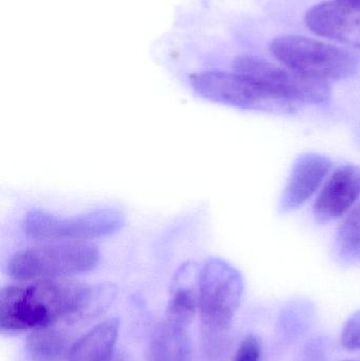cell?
Wrapping results in <instances>:
<instances>
[{"label": "cell", "mask_w": 360, "mask_h": 361, "mask_svg": "<svg viewBox=\"0 0 360 361\" xmlns=\"http://www.w3.org/2000/svg\"><path fill=\"white\" fill-rule=\"evenodd\" d=\"M150 361H192V343L186 329L168 322L156 324L149 343Z\"/></svg>", "instance_id": "cell-12"}, {"label": "cell", "mask_w": 360, "mask_h": 361, "mask_svg": "<svg viewBox=\"0 0 360 361\" xmlns=\"http://www.w3.org/2000/svg\"><path fill=\"white\" fill-rule=\"evenodd\" d=\"M120 333V319L110 318L99 322L74 341L66 361H107L116 354Z\"/></svg>", "instance_id": "cell-11"}, {"label": "cell", "mask_w": 360, "mask_h": 361, "mask_svg": "<svg viewBox=\"0 0 360 361\" xmlns=\"http://www.w3.org/2000/svg\"><path fill=\"white\" fill-rule=\"evenodd\" d=\"M124 225V214L116 208H99L69 218L32 210L23 219V231L40 241L86 242L114 235Z\"/></svg>", "instance_id": "cell-5"}, {"label": "cell", "mask_w": 360, "mask_h": 361, "mask_svg": "<svg viewBox=\"0 0 360 361\" xmlns=\"http://www.w3.org/2000/svg\"><path fill=\"white\" fill-rule=\"evenodd\" d=\"M234 72L249 78L262 88L296 103L323 104L331 97L329 82L298 73L285 66L251 55L234 61Z\"/></svg>", "instance_id": "cell-7"}, {"label": "cell", "mask_w": 360, "mask_h": 361, "mask_svg": "<svg viewBox=\"0 0 360 361\" xmlns=\"http://www.w3.org/2000/svg\"><path fill=\"white\" fill-rule=\"evenodd\" d=\"M360 199V167L342 165L332 173L314 204L317 221L328 223L346 214Z\"/></svg>", "instance_id": "cell-9"}, {"label": "cell", "mask_w": 360, "mask_h": 361, "mask_svg": "<svg viewBox=\"0 0 360 361\" xmlns=\"http://www.w3.org/2000/svg\"><path fill=\"white\" fill-rule=\"evenodd\" d=\"M348 361H355V360H348Z\"/></svg>", "instance_id": "cell-20"}, {"label": "cell", "mask_w": 360, "mask_h": 361, "mask_svg": "<svg viewBox=\"0 0 360 361\" xmlns=\"http://www.w3.org/2000/svg\"><path fill=\"white\" fill-rule=\"evenodd\" d=\"M309 29L321 37L360 48V8L344 2H321L306 15Z\"/></svg>", "instance_id": "cell-8"}, {"label": "cell", "mask_w": 360, "mask_h": 361, "mask_svg": "<svg viewBox=\"0 0 360 361\" xmlns=\"http://www.w3.org/2000/svg\"><path fill=\"white\" fill-rule=\"evenodd\" d=\"M342 345L350 351L360 350V311L353 314L342 328Z\"/></svg>", "instance_id": "cell-16"}, {"label": "cell", "mask_w": 360, "mask_h": 361, "mask_svg": "<svg viewBox=\"0 0 360 361\" xmlns=\"http://www.w3.org/2000/svg\"><path fill=\"white\" fill-rule=\"evenodd\" d=\"M108 286H90L69 278L8 286L0 294V329L16 333L94 317L113 300Z\"/></svg>", "instance_id": "cell-1"}, {"label": "cell", "mask_w": 360, "mask_h": 361, "mask_svg": "<svg viewBox=\"0 0 360 361\" xmlns=\"http://www.w3.org/2000/svg\"><path fill=\"white\" fill-rule=\"evenodd\" d=\"M99 248L87 242H53L19 250L11 258L8 273L20 282L70 278L99 264Z\"/></svg>", "instance_id": "cell-3"}, {"label": "cell", "mask_w": 360, "mask_h": 361, "mask_svg": "<svg viewBox=\"0 0 360 361\" xmlns=\"http://www.w3.org/2000/svg\"><path fill=\"white\" fill-rule=\"evenodd\" d=\"M107 361H126V360H125L124 356L120 355V354L116 353L113 356H112L111 358H110V360H108Z\"/></svg>", "instance_id": "cell-19"}, {"label": "cell", "mask_w": 360, "mask_h": 361, "mask_svg": "<svg viewBox=\"0 0 360 361\" xmlns=\"http://www.w3.org/2000/svg\"><path fill=\"white\" fill-rule=\"evenodd\" d=\"M243 292L242 276L221 259H209L199 273L202 347L211 360H219L225 351L226 333L240 307Z\"/></svg>", "instance_id": "cell-2"}, {"label": "cell", "mask_w": 360, "mask_h": 361, "mask_svg": "<svg viewBox=\"0 0 360 361\" xmlns=\"http://www.w3.org/2000/svg\"><path fill=\"white\" fill-rule=\"evenodd\" d=\"M199 310L198 290L179 286L167 305L165 320L180 328L187 329Z\"/></svg>", "instance_id": "cell-14"}, {"label": "cell", "mask_w": 360, "mask_h": 361, "mask_svg": "<svg viewBox=\"0 0 360 361\" xmlns=\"http://www.w3.org/2000/svg\"><path fill=\"white\" fill-rule=\"evenodd\" d=\"M71 345L65 331L51 326L32 330L25 347L32 361H61L67 360Z\"/></svg>", "instance_id": "cell-13"}, {"label": "cell", "mask_w": 360, "mask_h": 361, "mask_svg": "<svg viewBox=\"0 0 360 361\" xmlns=\"http://www.w3.org/2000/svg\"><path fill=\"white\" fill-rule=\"evenodd\" d=\"M270 50L281 65L325 82L344 80L357 69V61L352 53L304 36L275 38Z\"/></svg>", "instance_id": "cell-4"}, {"label": "cell", "mask_w": 360, "mask_h": 361, "mask_svg": "<svg viewBox=\"0 0 360 361\" xmlns=\"http://www.w3.org/2000/svg\"><path fill=\"white\" fill-rule=\"evenodd\" d=\"M331 169L332 161L323 154L315 152L302 154L294 163L281 197V212H293L302 207L316 193Z\"/></svg>", "instance_id": "cell-10"}, {"label": "cell", "mask_w": 360, "mask_h": 361, "mask_svg": "<svg viewBox=\"0 0 360 361\" xmlns=\"http://www.w3.org/2000/svg\"><path fill=\"white\" fill-rule=\"evenodd\" d=\"M338 1L344 2V4H349V6L360 8V0H338Z\"/></svg>", "instance_id": "cell-18"}, {"label": "cell", "mask_w": 360, "mask_h": 361, "mask_svg": "<svg viewBox=\"0 0 360 361\" xmlns=\"http://www.w3.org/2000/svg\"><path fill=\"white\" fill-rule=\"evenodd\" d=\"M338 256L348 263L360 261V203L349 212L336 235Z\"/></svg>", "instance_id": "cell-15"}, {"label": "cell", "mask_w": 360, "mask_h": 361, "mask_svg": "<svg viewBox=\"0 0 360 361\" xmlns=\"http://www.w3.org/2000/svg\"><path fill=\"white\" fill-rule=\"evenodd\" d=\"M261 343L254 335H247L241 341L232 361H261Z\"/></svg>", "instance_id": "cell-17"}, {"label": "cell", "mask_w": 360, "mask_h": 361, "mask_svg": "<svg viewBox=\"0 0 360 361\" xmlns=\"http://www.w3.org/2000/svg\"><path fill=\"white\" fill-rule=\"evenodd\" d=\"M194 90L216 103L268 114H291L298 103L274 94L240 74L207 71L190 78Z\"/></svg>", "instance_id": "cell-6"}]
</instances>
